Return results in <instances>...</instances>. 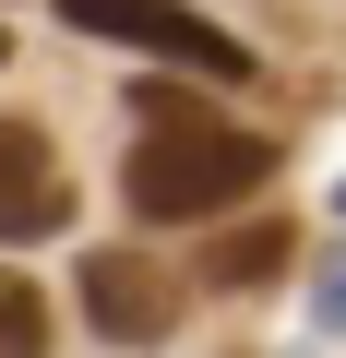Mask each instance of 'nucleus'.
Wrapping results in <instances>:
<instances>
[{
    "instance_id": "nucleus-4",
    "label": "nucleus",
    "mask_w": 346,
    "mask_h": 358,
    "mask_svg": "<svg viewBox=\"0 0 346 358\" xmlns=\"http://www.w3.org/2000/svg\"><path fill=\"white\" fill-rule=\"evenodd\" d=\"M72 227V179L36 120H0V239H60Z\"/></svg>"
},
{
    "instance_id": "nucleus-3",
    "label": "nucleus",
    "mask_w": 346,
    "mask_h": 358,
    "mask_svg": "<svg viewBox=\"0 0 346 358\" xmlns=\"http://www.w3.org/2000/svg\"><path fill=\"white\" fill-rule=\"evenodd\" d=\"M84 310L108 346H155L167 322H180V287H167L143 251H84Z\"/></svg>"
},
{
    "instance_id": "nucleus-1",
    "label": "nucleus",
    "mask_w": 346,
    "mask_h": 358,
    "mask_svg": "<svg viewBox=\"0 0 346 358\" xmlns=\"http://www.w3.org/2000/svg\"><path fill=\"white\" fill-rule=\"evenodd\" d=\"M131 108H143V143H131V167H120V192H131V215H155V227H192V215H215V203H251L263 179H275V143L203 120L180 84H143Z\"/></svg>"
},
{
    "instance_id": "nucleus-7",
    "label": "nucleus",
    "mask_w": 346,
    "mask_h": 358,
    "mask_svg": "<svg viewBox=\"0 0 346 358\" xmlns=\"http://www.w3.org/2000/svg\"><path fill=\"white\" fill-rule=\"evenodd\" d=\"M322 322H334V334H346V263H334V275H322Z\"/></svg>"
},
{
    "instance_id": "nucleus-2",
    "label": "nucleus",
    "mask_w": 346,
    "mask_h": 358,
    "mask_svg": "<svg viewBox=\"0 0 346 358\" xmlns=\"http://www.w3.org/2000/svg\"><path fill=\"white\" fill-rule=\"evenodd\" d=\"M60 24H84V36H131V48H167V60L215 72V84H239V72H251V48H239V36H215V24H192L180 0H60Z\"/></svg>"
},
{
    "instance_id": "nucleus-6",
    "label": "nucleus",
    "mask_w": 346,
    "mask_h": 358,
    "mask_svg": "<svg viewBox=\"0 0 346 358\" xmlns=\"http://www.w3.org/2000/svg\"><path fill=\"white\" fill-rule=\"evenodd\" d=\"M0 358H48V299L24 275H0Z\"/></svg>"
},
{
    "instance_id": "nucleus-5",
    "label": "nucleus",
    "mask_w": 346,
    "mask_h": 358,
    "mask_svg": "<svg viewBox=\"0 0 346 358\" xmlns=\"http://www.w3.org/2000/svg\"><path fill=\"white\" fill-rule=\"evenodd\" d=\"M287 251H298V227H287V215H275V227H227V239L203 251V287H263Z\"/></svg>"
},
{
    "instance_id": "nucleus-8",
    "label": "nucleus",
    "mask_w": 346,
    "mask_h": 358,
    "mask_svg": "<svg viewBox=\"0 0 346 358\" xmlns=\"http://www.w3.org/2000/svg\"><path fill=\"white\" fill-rule=\"evenodd\" d=\"M0 60H13V48H0Z\"/></svg>"
}]
</instances>
